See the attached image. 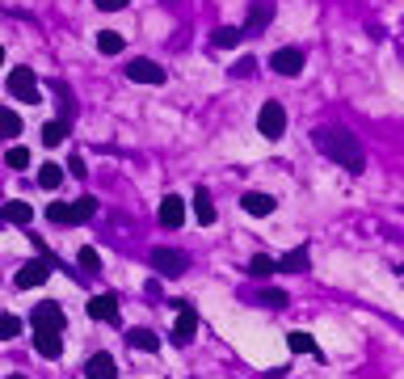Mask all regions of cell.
Instances as JSON below:
<instances>
[{"instance_id": "obj_34", "label": "cell", "mask_w": 404, "mask_h": 379, "mask_svg": "<svg viewBox=\"0 0 404 379\" xmlns=\"http://www.w3.org/2000/svg\"><path fill=\"white\" fill-rule=\"evenodd\" d=\"M101 13H118V8H126V0H93Z\"/></svg>"}, {"instance_id": "obj_24", "label": "cell", "mask_w": 404, "mask_h": 379, "mask_svg": "<svg viewBox=\"0 0 404 379\" xmlns=\"http://www.w3.org/2000/svg\"><path fill=\"white\" fill-rule=\"evenodd\" d=\"M278 270H295V274H304V270H308V249H291V253L278 262Z\"/></svg>"}, {"instance_id": "obj_3", "label": "cell", "mask_w": 404, "mask_h": 379, "mask_svg": "<svg viewBox=\"0 0 404 379\" xmlns=\"http://www.w3.org/2000/svg\"><path fill=\"white\" fill-rule=\"evenodd\" d=\"M257 131H261L266 139H282V135H287V110H282L278 101L261 105V114H257Z\"/></svg>"}, {"instance_id": "obj_20", "label": "cell", "mask_w": 404, "mask_h": 379, "mask_svg": "<svg viewBox=\"0 0 404 379\" xmlns=\"http://www.w3.org/2000/svg\"><path fill=\"white\" fill-rule=\"evenodd\" d=\"M194 219H198L202 228H207V224H215V203H211V194H207V190H198V194H194Z\"/></svg>"}, {"instance_id": "obj_29", "label": "cell", "mask_w": 404, "mask_h": 379, "mask_svg": "<svg viewBox=\"0 0 404 379\" xmlns=\"http://www.w3.org/2000/svg\"><path fill=\"white\" fill-rule=\"evenodd\" d=\"M4 160H8V169H25V165H30V152L17 143V148H8V156H4Z\"/></svg>"}, {"instance_id": "obj_15", "label": "cell", "mask_w": 404, "mask_h": 379, "mask_svg": "<svg viewBox=\"0 0 404 379\" xmlns=\"http://www.w3.org/2000/svg\"><path fill=\"white\" fill-rule=\"evenodd\" d=\"M181 219H185V203H181L177 194H169V198L160 203V224H164V228H181Z\"/></svg>"}, {"instance_id": "obj_12", "label": "cell", "mask_w": 404, "mask_h": 379, "mask_svg": "<svg viewBox=\"0 0 404 379\" xmlns=\"http://www.w3.org/2000/svg\"><path fill=\"white\" fill-rule=\"evenodd\" d=\"M84 375L89 379H118V363H114V354H93L89 363H84Z\"/></svg>"}, {"instance_id": "obj_30", "label": "cell", "mask_w": 404, "mask_h": 379, "mask_svg": "<svg viewBox=\"0 0 404 379\" xmlns=\"http://www.w3.org/2000/svg\"><path fill=\"white\" fill-rule=\"evenodd\" d=\"M0 131H4V135H17V131H21V118H17L13 110H0Z\"/></svg>"}, {"instance_id": "obj_16", "label": "cell", "mask_w": 404, "mask_h": 379, "mask_svg": "<svg viewBox=\"0 0 404 379\" xmlns=\"http://www.w3.org/2000/svg\"><path fill=\"white\" fill-rule=\"evenodd\" d=\"M0 219H4V224H30V219H34V207L21 203V198H13V203L0 207Z\"/></svg>"}, {"instance_id": "obj_2", "label": "cell", "mask_w": 404, "mask_h": 379, "mask_svg": "<svg viewBox=\"0 0 404 379\" xmlns=\"http://www.w3.org/2000/svg\"><path fill=\"white\" fill-rule=\"evenodd\" d=\"M152 270L160 278H181L190 270V257L181 249H152Z\"/></svg>"}, {"instance_id": "obj_17", "label": "cell", "mask_w": 404, "mask_h": 379, "mask_svg": "<svg viewBox=\"0 0 404 379\" xmlns=\"http://www.w3.org/2000/svg\"><path fill=\"white\" fill-rule=\"evenodd\" d=\"M97 215V198L93 194H84V198H76L72 207H67V224H89Z\"/></svg>"}, {"instance_id": "obj_11", "label": "cell", "mask_w": 404, "mask_h": 379, "mask_svg": "<svg viewBox=\"0 0 404 379\" xmlns=\"http://www.w3.org/2000/svg\"><path fill=\"white\" fill-rule=\"evenodd\" d=\"M34 329L59 333V329H63V308H59V304H38V308H34Z\"/></svg>"}, {"instance_id": "obj_35", "label": "cell", "mask_w": 404, "mask_h": 379, "mask_svg": "<svg viewBox=\"0 0 404 379\" xmlns=\"http://www.w3.org/2000/svg\"><path fill=\"white\" fill-rule=\"evenodd\" d=\"M67 173H72V177H84L89 169H84V160H80V156H72V160H67Z\"/></svg>"}, {"instance_id": "obj_37", "label": "cell", "mask_w": 404, "mask_h": 379, "mask_svg": "<svg viewBox=\"0 0 404 379\" xmlns=\"http://www.w3.org/2000/svg\"><path fill=\"white\" fill-rule=\"evenodd\" d=\"M8 379H25V375H8Z\"/></svg>"}, {"instance_id": "obj_23", "label": "cell", "mask_w": 404, "mask_h": 379, "mask_svg": "<svg viewBox=\"0 0 404 379\" xmlns=\"http://www.w3.org/2000/svg\"><path fill=\"white\" fill-rule=\"evenodd\" d=\"M63 135H67V122H59V118L42 127V143H46V148H59V143H63Z\"/></svg>"}, {"instance_id": "obj_7", "label": "cell", "mask_w": 404, "mask_h": 379, "mask_svg": "<svg viewBox=\"0 0 404 379\" xmlns=\"http://www.w3.org/2000/svg\"><path fill=\"white\" fill-rule=\"evenodd\" d=\"M194 329H198V312H194V308L181 300V304H177V329H173V346H190Z\"/></svg>"}, {"instance_id": "obj_26", "label": "cell", "mask_w": 404, "mask_h": 379, "mask_svg": "<svg viewBox=\"0 0 404 379\" xmlns=\"http://www.w3.org/2000/svg\"><path fill=\"white\" fill-rule=\"evenodd\" d=\"M274 270H278V262H274V257H266V253L249 262V274H253V278H270Z\"/></svg>"}, {"instance_id": "obj_13", "label": "cell", "mask_w": 404, "mask_h": 379, "mask_svg": "<svg viewBox=\"0 0 404 379\" xmlns=\"http://www.w3.org/2000/svg\"><path fill=\"white\" fill-rule=\"evenodd\" d=\"M34 350H38L42 359H59V354H63V342H59V333H51V329H34Z\"/></svg>"}, {"instance_id": "obj_25", "label": "cell", "mask_w": 404, "mask_h": 379, "mask_svg": "<svg viewBox=\"0 0 404 379\" xmlns=\"http://www.w3.org/2000/svg\"><path fill=\"white\" fill-rule=\"evenodd\" d=\"M240 38H245L240 25H219V30H215V46H236Z\"/></svg>"}, {"instance_id": "obj_10", "label": "cell", "mask_w": 404, "mask_h": 379, "mask_svg": "<svg viewBox=\"0 0 404 379\" xmlns=\"http://www.w3.org/2000/svg\"><path fill=\"white\" fill-rule=\"evenodd\" d=\"M89 316L93 321H105V325H118V295H93L89 300Z\"/></svg>"}, {"instance_id": "obj_22", "label": "cell", "mask_w": 404, "mask_h": 379, "mask_svg": "<svg viewBox=\"0 0 404 379\" xmlns=\"http://www.w3.org/2000/svg\"><path fill=\"white\" fill-rule=\"evenodd\" d=\"M287 346H291L295 354H316V342H312V333H304V329L287 333Z\"/></svg>"}, {"instance_id": "obj_18", "label": "cell", "mask_w": 404, "mask_h": 379, "mask_svg": "<svg viewBox=\"0 0 404 379\" xmlns=\"http://www.w3.org/2000/svg\"><path fill=\"white\" fill-rule=\"evenodd\" d=\"M126 342H131V350H143V354H156V350H160V338H156L152 329H131Z\"/></svg>"}, {"instance_id": "obj_31", "label": "cell", "mask_w": 404, "mask_h": 379, "mask_svg": "<svg viewBox=\"0 0 404 379\" xmlns=\"http://www.w3.org/2000/svg\"><path fill=\"white\" fill-rule=\"evenodd\" d=\"M46 219H51V224H67V207H63V203H51V207H46Z\"/></svg>"}, {"instance_id": "obj_27", "label": "cell", "mask_w": 404, "mask_h": 379, "mask_svg": "<svg viewBox=\"0 0 404 379\" xmlns=\"http://www.w3.org/2000/svg\"><path fill=\"white\" fill-rule=\"evenodd\" d=\"M17 333H21V321H17V316H8V312H4V316H0V342H13V338H17Z\"/></svg>"}, {"instance_id": "obj_36", "label": "cell", "mask_w": 404, "mask_h": 379, "mask_svg": "<svg viewBox=\"0 0 404 379\" xmlns=\"http://www.w3.org/2000/svg\"><path fill=\"white\" fill-rule=\"evenodd\" d=\"M0 68H4V46H0Z\"/></svg>"}, {"instance_id": "obj_32", "label": "cell", "mask_w": 404, "mask_h": 379, "mask_svg": "<svg viewBox=\"0 0 404 379\" xmlns=\"http://www.w3.org/2000/svg\"><path fill=\"white\" fill-rule=\"evenodd\" d=\"M232 72H236V76H253V72H257V59H253V55H245V59H240Z\"/></svg>"}, {"instance_id": "obj_14", "label": "cell", "mask_w": 404, "mask_h": 379, "mask_svg": "<svg viewBox=\"0 0 404 379\" xmlns=\"http://www.w3.org/2000/svg\"><path fill=\"white\" fill-rule=\"evenodd\" d=\"M274 207H278V198L274 194H245V211L249 215H257V219H266V215H274Z\"/></svg>"}, {"instance_id": "obj_19", "label": "cell", "mask_w": 404, "mask_h": 379, "mask_svg": "<svg viewBox=\"0 0 404 379\" xmlns=\"http://www.w3.org/2000/svg\"><path fill=\"white\" fill-rule=\"evenodd\" d=\"M38 186H42V190H59V186H63V165L46 160V165L38 169Z\"/></svg>"}, {"instance_id": "obj_28", "label": "cell", "mask_w": 404, "mask_h": 379, "mask_svg": "<svg viewBox=\"0 0 404 379\" xmlns=\"http://www.w3.org/2000/svg\"><path fill=\"white\" fill-rule=\"evenodd\" d=\"M76 257H80V266H84V270H101V253H97L93 245H84Z\"/></svg>"}, {"instance_id": "obj_9", "label": "cell", "mask_w": 404, "mask_h": 379, "mask_svg": "<svg viewBox=\"0 0 404 379\" xmlns=\"http://www.w3.org/2000/svg\"><path fill=\"white\" fill-rule=\"evenodd\" d=\"M126 76L139 80V84H164V68H160L156 59H135V63L126 68Z\"/></svg>"}, {"instance_id": "obj_6", "label": "cell", "mask_w": 404, "mask_h": 379, "mask_svg": "<svg viewBox=\"0 0 404 379\" xmlns=\"http://www.w3.org/2000/svg\"><path fill=\"white\" fill-rule=\"evenodd\" d=\"M8 93H13L17 101H38V80H34V72H30V68H13V72H8Z\"/></svg>"}, {"instance_id": "obj_4", "label": "cell", "mask_w": 404, "mask_h": 379, "mask_svg": "<svg viewBox=\"0 0 404 379\" xmlns=\"http://www.w3.org/2000/svg\"><path fill=\"white\" fill-rule=\"evenodd\" d=\"M51 262L46 257H34V262H25L21 270H17V278H13V287H21V291H30V287H42L46 278H51Z\"/></svg>"}, {"instance_id": "obj_5", "label": "cell", "mask_w": 404, "mask_h": 379, "mask_svg": "<svg viewBox=\"0 0 404 379\" xmlns=\"http://www.w3.org/2000/svg\"><path fill=\"white\" fill-rule=\"evenodd\" d=\"M304 63H308V55H304L299 46H282V51H274V55H270V68H274L278 76H299V72H304Z\"/></svg>"}, {"instance_id": "obj_21", "label": "cell", "mask_w": 404, "mask_h": 379, "mask_svg": "<svg viewBox=\"0 0 404 379\" xmlns=\"http://www.w3.org/2000/svg\"><path fill=\"white\" fill-rule=\"evenodd\" d=\"M122 46H126L122 34H114V30H101V34H97V51H101V55H122Z\"/></svg>"}, {"instance_id": "obj_8", "label": "cell", "mask_w": 404, "mask_h": 379, "mask_svg": "<svg viewBox=\"0 0 404 379\" xmlns=\"http://www.w3.org/2000/svg\"><path fill=\"white\" fill-rule=\"evenodd\" d=\"M270 17H274V0H253V8H249V21L240 25V30H245V38L261 34V30L270 25Z\"/></svg>"}, {"instance_id": "obj_33", "label": "cell", "mask_w": 404, "mask_h": 379, "mask_svg": "<svg viewBox=\"0 0 404 379\" xmlns=\"http://www.w3.org/2000/svg\"><path fill=\"white\" fill-rule=\"evenodd\" d=\"M261 304H266V308H287V295H282V291H266Z\"/></svg>"}, {"instance_id": "obj_1", "label": "cell", "mask_w": 404, "mask_h": 379, "mask_svg": "<svg viewBox=\"0 0 404 379\" xmlns=\"http://www.w3.org/2000/svg\"><path fill=\"white\" fill-rule=\"evenodd\" d=\"M312 143H316L329 160H337L341 169H350V173H363V169H367V152H363L358 135L346 131V127H320V131H312Z\"/></svg>"}]
</instances>
